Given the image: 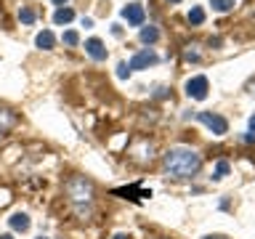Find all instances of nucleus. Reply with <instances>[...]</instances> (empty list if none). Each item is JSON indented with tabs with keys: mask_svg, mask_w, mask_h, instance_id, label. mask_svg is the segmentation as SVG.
<instances>
[{
	"mask_svg": "<svg viewBox=\"0 0 255 239\" xmlns=\"http://www.w3.org/2000/svg\"><path fill=\"white\" fill-rule=\"evenodd\" d=\"M157 61H159V56L151 51V48H143V51H138V53L130 59L128 69H149V67H154Z\"/></svg>",
	"mask_w": 255,
	"mask_h": 239,
	"instance_id": "423d86ee",
	"label": "nucleus"
},
{
	"mask_svg": "<svg viewBox=\"0 0 255 239\" xmlns=\"http://www.w3.org/2000/svg\"><path fill=\"white\" fill-rule=\"evenodd\" d=\"M202 239H229V237H223V234H207V237H202Z\"/></svg>",
	"mask_w": 255,
	"mask_h": 239,
	"instance_id": "4be33fe9",
	"label": "nucleus"
},
{
	"mask_svg": "<svg viewBox=\"0 0 255 239\" xmlns=\"http://www.w3.org/2000/svg\"><path fill=\"white\" fill-rule=\"evenodd\" d=\"M199 122H202L205 127H210V130L215 135H223V133H229V122H226V117H221V115H215V112H197L194 115Z\"/></svg>",
	"mask_w": 255,
	"mask_h": 239,
	"instance_id": "7ed1b4c3",
	"label": "nucleus"
},
{
	"mask_svg": "<svg viewBox=\"0 0 255 239\" xmlns=\"http://www.w3.org/2000/svg\"><path fill=\"white\" fill-rule=\"evenodd\" d=\"M19 21L21 24H32V21H35V11H32V8H21V11H19Z\"/></svg>",
	"mask_w": 255,
	"mask_h": 239,
	"instance_id": "f3484780",
	"label": "nucleus"
},
{
	"mask_svg": "<svg viewBox=\"0 0 255 239\" xmlns=\"http://www.w3.org/2000/svg\"><path fill=\"white\" fill-rule=\"evenodd\" d=\"M229 170H231V165L226 162V159H221V162H218V165H215V175H213V178H215V181H221V178H226V175H229Z\"/></svg>",
	"mask_w": 255,
	"mask_h": 239,
	"instance_id": "2eb2a0df",
	"label": "nucleus"
},
{
	"mask_svg": "<svg viewBox=\"0 0 255 239\" xmlns=\"http://www.w3.org/2000/svg\"><path fill=\"white\" fill-rule=\"evenodd\" d=\"M8 223H11L13 231H27L29 229V215L27 213H13L11 218H8Z\"/></svg>",
	"mask_w": 255,
	"mask_h": 239,
	"instance_id": "9b49d317",
	"label": "nucleus"
},
{
	"mask_svg": "<svg viewBox=\"0 0 255 239\" xmlns=\"http://www.w3.org/2000/svg\"><path fill=\"white\" fill-rule=\"evenodd\" d=\"M72 19H75V11H72V8H56V13H53L56 24H69Z\"/></svg>",
	"mask_w": 255,
	"mask_h": 239,
	"instance_id": "ddd939ff",
	"label": "nucleus"
},
{
	"mask_svg": "<svg viewBox=\"0 0 255 239\" xmlns=\"http://www.w3.org/2000/svg\"><path fill=\"white\" fill-rule=\"evenodd\" d=\"M162 167L170 178H194L202 167V157L197 154L194 149H183V146H175V149H167L162 154Z\"/></svg>",
	"mask_w": 255,
	"mask_h": 239,
	"instance_id": "f257e3e1",
	"label": "nucleus"
},
{
	"mask_svg": "<svg viewBox=\"0 0 255 239\" xmlns=\"http://www.w3.org/2000/svg\"><path fill=\"white\" fill-rule=\"evenodd\" d=\"M64 191H67V197L72 199V205H77V207L91 205L93 197H96L93 181H88L85 175H72V178L64 183Z\"/></svg>",
	"mask_w": 255,
	"mask_h": 239,
	"instance_id": "f03ea898",
	"label": "nucleus"
},
{
	"mask_svg": "<svg viewBox=\"0 0 255 239\" xmlns=\"http://www.w3.org/2000/svg\"><path fill=\"white\" fill-rule=\"evenodd\" d=\"M117 77H120V80H128V77H130V69H128V64H117Z\"/></svg>",
	"mask_w": 255,
	"mask_h": 239,
	"instance_id": "aec40b11",
	"label": "nucleus"
},
{
	"mask_svg": "<svg viewBox=\"0 0 255 239\" xmlns=\"http://www.w3.org/2000/svg\"><path fill=\"white\" fill-rule=\"evenodd\" d=\"M247 91H250V93L255 96V80H250V83H247Z\"/></svg>",
	"mask_w": 255,
	"mask_h": 239,
	"instance_id": "5701e85b",
	"label": "nucleus"
},
{
	"mask_svg": "<svg viewBox=\"0 0 255 239\" xmlns=\"http://www.w3.org/2000/svg\"><path fill=\"white\" fill-rule=\"evenodd\" d=\"M115 239H130V237H128V234H117Z\"/></svg>",
	"mask_w": 255,
	"mask_h": 239,
	"instance_id": "bb28decb",
	"label": "nucleus"
},
{
	"mask_svg": "<svg viewBox=\"0 0 255 239\" xmlns=\"http://www.w3.org/2000/svg\"><path fill=\"white\" fill-rule=\"evenodd\" d=\"M189 21H191V24H202V21H205V11H202L199 5H194V8L189 11Z\"/></svg>",
	"mask_w": 255,
	"mask_h": 239,
	"instance_id": "dca6fc26",
	"label": "nucleus"
},
{
	"mask_svg": "<svg viewBox=\"0 0 255 239\" xmlns=\"http://www.w3.org/2000/svg\"><path fill=\"white\" fill-rule=\"evenodd\" d=\"M35 45L40 48V51H53V45H56L53 32H51V29H43V32H40V35L35 37Z\"/></svg>",
	"mask_w": 255,
	"mask_h": 239,
	"instance_id": "1a4fd4ad",
	"label": "nucleus"
},
{
	"mask_svg": "<svg viewBox=\"0 0 255 239\" xmlns=\"http://www.w3.org/2000/svg\"><path fill=\"white\" fill-rule=\"evenodd\" d=\"M183 91H186V96H189V99H194V101H205V99H207V91H210V83H207V77L197 75V77L186 80V85H183Z\"/></svg>",
	"mask_w": 255,
	"mask_h": 239,
	"instance_id": "20e7f679",
	"label": "nucleus"
},
{
	"mask_svg": "<svg viewBox=\"0 0 255 239\" xmlns=\"http://www.w3.org/2000/svg\"><path fill=\"white\" fill-rule=\"evenodd\" d=\"M61 40H64L67 45H77V43H80V35H77L75 29H69V32H64V37H61Z\"/></svg>",
	"mask_w": 255,
	"mask_h": 239,
	"instance_id": "a211bd4d",
	"label": "nucleus"
},
{
	"mask_svg": "<svg viewBox=\"0 0 255 239\" xmlns=\"http://www.w3.org/2000/svg\"><path fill=\"white\" fill-rule=\"evenodd\" d=\"M138 37H141V43H143V45H151V43H157V40H159V29H157V27H151V24H149V27H141Z\"/></svg>",
	"mask_w": 255,
	"mask_h": 239,
	"instance_id": "f8f14e48",
	"label": "nucleus"
},
{
	"mask_svg": "<svg viewBox=\"0 0 255 239\" xmlns=\"http://www.w3.org/2000/svg\"><path fill=\"white\" fill-rule=\"evenodd\" d=\"M53 3L59 5V8H64V5H67V0H53Z\"/></svg>",
	"mask_w": 255,
	"mask_h": 239,
	"instance_id": "a878e982",
	"label": "nucleus"
},
{
	"mask_svg": "<svg viewBox=\"0 0 255 239\" xmlns=\"http://www.w3.org/2000/svg\"><path fill=\"white\" fill-rule=\"evenodd\" d=\"M250 133H255V115L250 117Z\"/></svg>",
	"mask_w": 255,
	"mask_h": 239,
	"instance_id": "393cba45",
	"label": "nucleus"
},
{
	"mask_svg": "<svg viewBox=\"0 0 255 239\" xmlns=\"http://www.w3.org/2000/svg\"><path fill=\"white\" fill-rule=\"evenodd\" d=\"M167 3H181V0H167Z\"/></svg>",
	"mask_w": 255,
	"mask_h": 239,
	"instance_id": "c85d7f7f",
	"label": "nucleus"
},
{
	"mask_svg": "<svg viewBox=\"0 0 255 239\" xmlns=\"http://www.w3.org/2000/svg\"><path fill=\"white\" fill-rule=\"evenodd\" d=\"M130 159H135L138 165H149L154 159V143L146 141V138H138L130 146Z\"/></svg>",
	"mask_w": 255,
	"mask_h": 239,
	"instance_id": "39448f33",
	"label": "nucleus"
},
{
	"mask_svg": "<svg viewBox=\"0 0 255 239\" xmlns=\"http://www.w3.org/2000/svg\"><path fill=\"white\" fill-rule=\"evenodd\" d=\"M85 51H88V56H91L93 61H104V59H107V48H104V43L99 37L85 40Z\"/></svg>",
	"mask_w": 255,
	"mask_h": 239,
	"instance_id": "6e6552de",
	"label": "nucleus"
},
{
	"mask_svg": "<svg viewBox=\"0 0 255 239\" xmlns=\"http://www.w3.org/2000/svg\"><path fill=\"white\" fill-rule=\"evenodd\" d=\"M0 239H13L11 234H0Z\"/></svg>",
	"mask_w": 255,
	"mask_h": 239,
	"instance_id": "cd10ccee",
	"label": "nucleus"
},
{
	"mask_svg": "<svg viewBox=\"0 0 255 239\" xmlns=\"http://www.w3.org/2000/svg\"><path fill=\"white\" fill-rule=\"evenodd\" d=\"M37 239H48V237H37Z\"/></svg>",
	"mask_w": 255,
	"mask_h": 239,
	"instance_id": "c756f323",
	"label": "nucleus"
},
{
	"mask_svg": "<svg viewBox=\"0 0 255 239\" xmlns=\"http://www.w3.org/2000/svg\"><path fill=\"white\" fill-rule=\"evenodd\" d=\"M123 19L130 24V27H143V19H146L143 5H141V3H128V5L123 8Z\"/></svg>",
	"mask_w": 255,
	"mask_h": 239,
	"instance_id": "0eeeda50",
	"label": "nucleus"
},
{
	"mask_svg": "<svg viewBox=\"0 0 255 239\" xmlns=\"http://www.w3.org/2000/svg\"><path fill=\"white\" fill-rule=\"evenodd\" d=\"M210 5H213V11H218V13H229L231 8H234V0H210Z\"/></svg>",
	"mask_w": 255,
	"mask_h": 239,
	"instance_id": "4468645a",
	"label": "nucleus"
},
{
	"mask_svg": "<svg viewBox=\"0 0 255 239\" xmlns=\"http://www.w3.org/2000/svg\"><path fill=\"white\" fill-rule=\"evenodd\" d=\"M245 141H247V143H253V141H255V133H247V135H245Z\"/></svg>",
	"mask_w": 255,
	"mask_h": 239,
	"instance_id": "b1692460",
	"label": "nucleus"
},
{
	"mask_svg": "<svg viewBox=\"0 0 255 239\" xmlns=\"http://www.w3.org/2000/svg\"><path fill=\"white\" fill-rule=\"evenodd\" d=\"M83 27H85V29L93 27V19H91V16H83Z\"/></svg>",
	"mask_w": 255,
	"mask_h": 239,
	"instance_id": "412c9836",
	"label": "nucleus"
},
{
	"mask_svg": "<svg viewBox=\"0 0 255 239\" xmlns=\"http://www.w3.org/2000/svg\"><path fill=\"white\" fill-rule=\"evenodd\" d=\"M197 45H186V51H183V59L186 61H199V51H194Z\"/></svg>",
	"mask_w": 255,
	"mask_h": 239,
	"instance_id": "6ab92c4d",
	"label": "nucleus"
},
{
	"mask_svg": "<svg viewBox=\"0 0 255 239\" xmlns=\"http://www.w3.org/2000/svg\"><path fill=\"white\" fill-rule=\"evenodd\" d=\"M13 125H16V115H13L11 109H3V107H0V135L8 133Z\"/></svg>",
	"mask_w": 255,
	"mask_h": 239,
	"instance_id": "9d476101",
	"label": "nucleus"
}]
</instances>
